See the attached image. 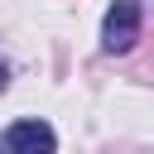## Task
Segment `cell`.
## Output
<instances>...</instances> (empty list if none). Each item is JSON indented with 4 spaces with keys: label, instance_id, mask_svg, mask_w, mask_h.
Instances as JSON below:
<instances>
[{
    "label": "cell",
    "instance_id": "obj_1",
    "mask_svg": "<svg viewBox=\"0 0 154 154\" xmlns=\"http://www.w3.org/2000/svg\"><path fill=\"white\" fill-rule=\"evenodd\" d=\"M140 38V0H116L106 10V24H101V43L111 53H130Z\"/></svg>",
    "mask_w": 154,
    "mask_h": 154
},
{
    "label": "cell",
    "instance_id": "obj_2",
    "mask_svg": "<svg viewBox=\"0 0 154 154\" xmlns=\"http://www.w3.org/2000/svg\"><path fill=\"white\" fill-rule=\"evenodd\" d=\"M53 130L43 120H19L10 130V154H53Z\"/></svg>",
    "mask_w": 154,
    "mask_h": 154
},
{
    "label": "cell",
    "instance_id": "obj_3",
    "mask_svg": "<svg viewBox=\"0 0 154 154\" xmlns=\"http://www.w3.org/2000/svg\"><path fill=\"white\" fill-rule=\"evenodd\" d=\"M5 82H10V67H5V63H0V91H5Z\"/></svg>",
    "mask_w": 154,
    "mask_h": 154
},
{
    "label": "cell",
    "instance_id": "obj_4",
    "mask_svg": "<svg viewBox=\"0 0 154 154\" xmlns=\"http://www.w3.org/2000/svg\"><path fill=\"white\" fill-rule=\"evenodd\" d=\"M0 149H10V140H5V144H0Z\"/></svg>",
    "mask_w": 154,
    "mask_h": 154
}]
</instances>
